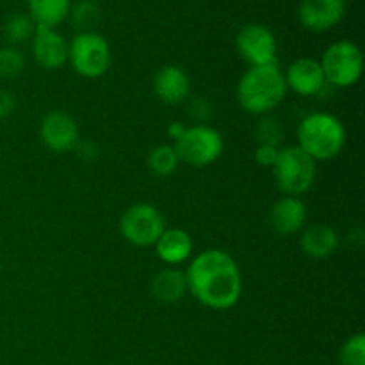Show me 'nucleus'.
<instances>
[{
  "mask_svg": "<svg viewBox=\"0 0 365 365\" xmlns=\"http://www.w3.org/2000/svg\"><path fill=\"white\" fill-rule=\"evenodd\" d=\"M184 274L187 291L207 309L228 310L241 299V269L234 257L223 250L198 253Z\"/></svg>",
  "mask_w": 365,
  "mask_h": 365,
  "instance_id": "nucleus-1",
  "label": "nucleus"
},
{
  "mask_svg": "<svg viewBox=\"0 0 365 365\" xmlns=\"http://www.w3.org/2000/svg\"><path fill=\"white\" fill-rule=\"evenodd\" d=\"M235 95L242 110L255 116H266L277 109L287 95L284 71L277 63L250 66L239 81Z\"/></svg>",
  "mask_w": 365,
  "mask_h": 365,
  "instance_id": "nucleus-2",
  "label": "nucleus"
},
{
  "mask_svg": "<svg viewBox=\"0 0 365 365\" xmlns=\"http://www.w3.org/2000/svg\"><path fill=\"white\" fill-rule=\"evenodd\" d=\"M346 145V128L330 113H312L298 127V146L316 163L335 159Z\"/></svg>",
  "mask_w": 365,
  "mask_h": 365,
  "instance_id": "nucleus-3",
  "label": "nucleus"
},
{
  "mask_svg": "<svg viewBox=\"0 0 365 365\" xmlns=\"http://www.w3.org/2000/svg\"><path fill=\"white\" fill-rule=\"evenodd\" d=\"M277 187L285 196H302L314 185L317 175V163L307 155L299 146L282 148L274 166L271 168Z\"/></svg>",
  "mask_w": 365,
  "mask_h": 365,
  "instance_id": "nucleus-4",
  "label": "nucleus"
},
{
  "mask_svg": "<svg viewBox=\"0 0 365 365\" xmlns=\"http://www.w3.org/2000/svg\"><path fill=\"white\" fill-rule=\"evenodd\" d=\"M178 160L195 168H205L216 163L225 148L223 135L209 125L185 127L184 134L173 143Z\"/></svg>",
  "mask_w": 365,
  "mask_h": 365,
  "instance_id": "nucleus-5",
  "label": "nucleus"
},
{
  "mask_svg": "<svg viewBox=\"0 0 365 365\" xmlns=\"http://www.w3.org/2000/svg\"><path fill=\"white\" fill-rule=\"evenodd\" d=\"M319 63L323 68L324 81L334 88H351L362 77L364 56L359 46L348 39L331 43L324 50L323 59Z\"/></svg>",
  "mask_w": 365,
  "mask_h": 365,
  "instance_id": "nucleus-6",
  "label": "nucleus"
},
{
  "mask_svg": "<svg viewBox=\"0 0 365 365\" xmlns=\"http://www.w3.org/2000/svg\"><path fill=\"white\" fill-rule=\"evenodd\" d=\"M68 59L81 77L98 78L110 66L109 43L98 32H78L68 45Z\"/></svg>",
  "mask_w": 365,
  "mask_h": 365,
  "instance_id": "nucleus-7",
  "label": "nucleus"
},
{
  "mask_svg": "<svg viewBox=\"0 0 365 365\" xmlns=\"http://www.w3.org/2000/svg\"><path fill=\"white\" fill-rule=\"evenodd\" d=\"M166 230V221L159 209L148 203L128 207L120 220V232L125 241L138 248L155 246L157 239Z\"/></svg>",
  "mask_w": 365,
  "mask_h": 365,
  "instance_id": "nucleus-8",
  "label": "nucleus"
},
{
  "mask_svg": "<svg viewBox=\"0 0 365 365\" xmlns=\"http://www.w3.org/2000/svg\"><path fill=\"white\" fill-rule=\"evenodd\" d=\"M235 48L250 66L277 63L278 41L271 29H267L266 25H242L235 34Z\"/></svg>",
  "mask_w": 365,
  "mask_h": 365,
  "instance_id": "nucleus-9",
  "label": "nucleus"
},
{
  "mask_svg": "<svg viewBox=\"0 0 365 365\" xmlns=\"http://www.w3.org/2000/svg\"><path fill=\"white\" fill-rule=\"evenodd\" d=\"M41 141L50 152L64 153L75 148L78 143L77 121L64 110H52L46 114L39 128Z\"/></svg>",
  "mask_w": 365,
  "mask_h": 365,
  "instance_id": "nucleus-10",
  "label": "nucleus"
},
{
  "mask_svg": "<svg viewBox=\"0 0 365 365\" xmlns=\"http://www.w3.org/2000/svg\"><path fill=\"white\" fill-rule=\"evenodd\" d=\"M346 14V0H302L298 9L299 24L312 32L330 31Z\"/></svg>",
  "mask_w": 365,
  "mask_h": 365,
  "instance_id": "nucleus-11",
  "label": "nucleus"
},
{
  "mask_svg": "<svg viewBox=\"0 0 365 365\" xmlns=\"http://www.w3.org/2000/svg\"><path fill=\"white\" fill-rule=\"evenodd\" d=\"M32 56L43 70H59L68 61V45L56 29L36 25L32 36Z\"/></svg>",
  "mask_w": 365,
  "mask_h": 365,
  "instance_id": "nucleus-12",
  "label": "nucleus"
},
{
  "mask_svg": "<svg viewBox=\"0 0 365 365\" xmlns=\"http://www.w3.org/2000/svg\"><path fill=\"white\" fill-rule=\"evenodd\" d=\"M284 77L287 89L299 96H316L323 93V89L328 86L324 81L321 63L312 57H302V59L294 61L287 68Z\"/></svg>",
  "mask_w": 365,
  "mask_h": 365,
  "instance_id": "nucleus-13",
  "label": "nucleus"
},
{
  "mask_svg": "<svg viewBox=\"0 0 365 365\" xmlns=\"http://www.w3.org/2000/svg\"><path fill=\"white\" fill-rule=\"evenodd\" d=\"M153 91L160 102L168 103V106H177V103L184 102L191 93V81L180 66L168 64L155 73Z\"/></svg>",
  "mask_w": 365,
  "mask_h": 365,
  "instance_id": "nucleus-14",
  "label": "nucleus"
},
{
  "mask_svg": "<svg viewBox=\"0 0 365 365\" xmlns=\"http://www.w3.org/2000/svg\"><path fill=\"white\" fill-rule=\"evenodd\" d=\"M307 207L296 196H284L269 210V225L278 235H294L303 230Z\"/></svg>",
  "mask_w": 365,
  "mask_h": 365,
  "instance_id": "nucleus-15",
  "label": "nucleus"
},
{
  "mask_svg": "<svg viewBox=\"0 0 365 365\" xmlns=\"http://www.w3.org/2000/svg\"><path fill=\"white\" fill-rule=\"evenodd\" d=\"M159 259L168 266H178L192 255V239L180 228H166L155 242Z\"/></svg>",
  "mask_w": 365,
  "mask_h": 365,
  "instance_id": "nucleus-16",
  "label": "nucleus"
},
{
  "mask_svg": "<svg viewBox=\"0 0 365 365\" xmlns=\"http://www.w3.org/2000/svg\"><path fill=\"white\" fill-rule=\"evenodd\" d=\"M302 252L310 259H328L339 248V234L330 225H314L302 235Z\"/></svg>",
  "mask_w": 365,
  "mask_h": 365,
  "instance_id": "nucleus-17",
  "label": "nucleus"
},
{
  "mask_svg": "<svg viewBox=\"0 0 365 365\" xmlns=\"http://www.w3.org/2000/svg\"><path fill=\"white\" fill-rule=\"evenodd\" d=\"M187 292L185 274L178 269H164L153 278L152 294L160 303H177Z\"/></svg>",
  "mask_w": 365,
  "mask_h": 365,
  "instance_id": "nucleus-18",
  "label": "nucleus"
},
{
  "mask_svg": "<svg viewBox=\"0 0 365 365\" xmlns=\"http://www.w3.org/2000/svg\"><path fill=\"white\" fill-rule=\"evenodd\" d=\"M29 11L36 25L43 27H57L66 20L71 9V0H27Z\"/></svg>",
  "mask_w": 365,
  "mask_h": 365,
  "instance_id": "nucleus-19",
  "label": "nucleus"
},
{
  "mask_svg": "<svg viewBox=\"0 0 365 365\" xmlns=\"http://www.w3.org/2000/svg\"><path fill=\"white\" fill-rule=\"evenodd\" d=\"M178 164H180V160H178L173 145L157 146L148 155V168L157 177H170L178 170Z\"/></svg>",
  "mask_w": 365,
  "mask_h": 365,
  "instance_id": "nucleus-20",
  "label": "nucleus"
},
{
  "mask_svg": "<svg viewBox=\"0 0 365 365\" xmlns=\"http://www.w3.org/2000/svg\"><path fill=\"white\" fill-rule=\"evenodd\" d=\"M36 31V24L29 14L16 13L9 16L4 24V36L13 45H21V43L32 39Z\"/></svg>",
  "mask_w": 365,
  "mask_h": 365,
  "instance_id": "nucleus-21",
  "label": "nucleus"
},
{
  "mask_svg": "<svg viewBox=\"0 0 365 365\" xmlns=\"http://www.w3.org/2000/svg\"><path fill=\"white\" fill-rule=\"evenodd\" d=\"M339 365H365V335L355 334L346 339L339 351Z\"/></svg>",
  "mask_w": 365,
  "mask_h": 365,
  "instance_id": "nucleus-22",
  "label": "nucleus"
},
{
  "mask_svg": "<svg viewBox=\"0 0 365 365\" xmlns=\"http://www.w3.org/2000/svg\"><path fill=\"white\" fill-rule=\"evenodd\" d=\"M71 20L81 32H89L100 20V9L91 0H82L71 11Z\"/></svg>",
  "mask_w": 365,
  "mask_h": 365,
  "instance_id": "nucleus-23",
  "label": "nucleus"
},
{
  "mask_svg": "<svg viewBox=\"0 0 365 365\" xmlns=\"http://www.w3.org/2000/svg\"><path fill=\"white\" fill-rule=\"evenodd\" d=\"M25 57L24 53L13 46H4L0 48V78H14L24 71Z\"/></svg>",
  "mask_w": 365,
  "mask_h": 365,
  "instance_id": "nucleus-24",
  "label": "nucleus"
},
{
  "mask_svg": "<svg viewBox=\"0 0 365 365\" xmlns=\"http://www.w3.org/2000/svg\"><path fill=\"white\" fill-rule=\"evenodd\" d=\"M257 139H259V145H280L282 139H284V127H282V121H278L277 118L266 114V116L259 121V125H257Z\"/></svg>",
  "mask_w": 365,
  "mask_h": 365,
  "instance_id": "nucleus-25",
  "label": "nucleus"
},
{
  "mask_svg": "<svg viewBox=\"0 0 365 365\" xmlns=\"http://www.w3.org/2000/svg\"><path fill=\"white\" fill-rule=\"evenodd\" d=\"M278 153H280V148H278V146L259 145L255 150L257 164L262 168H273L278 159Z\"/></svg>",
  "mask_w": 365,
  "mask_h": 365,
  "instance_id": "nucleus-26",
  "label": "nucleus"
},
{
  "mask_svg": "<svg viewBox=\"0 0 365 365\" xmlns=\"http://www.w3.org/2000/svg\"><path fill=\"white\" fill-rule=\"evenodd\" d=\"M14 110V96L13 93L6 91V89H0V120L9 116Z\"/></svg>",
  "mask_w": 365,
  "mask_h": 365,
  "instance_id": "nucleus-27",
  "label": "nucleus"
},
{
  "mask_svg": "<svg viewBox=\"0 0 365 365\" xmlns=\"http://www.w3.org/2000/svg\"><path fill=\"white\" fill-rule=\"evenodd\" d=\"M198 113H205V116H210V106L203 98H196L191 103V116L198 118Z\"/></svg>",
  "mask_w": 365,
  "mask_h": 365,
  "instance_id": "nucleus-28",
  "label": "nucleus"
},
{
  "mask_svg": "<svg viewBox=\"0 0 365 365\" xmlns=\"http://www.w3.org/2000/svg\"><path fill=\"white\" fill-rule=\"evenodd\" d=\"M184 130H185V125L180 123V121H173V123L168 127V134H170V138L173 139V141H177V139L184 134Z\"/></svg>",
  "mask_w": 365,
  "mask_h": 365,
  "instance_id": "nucleus-29",
  "label": "nucleus"
}]
</instances>
